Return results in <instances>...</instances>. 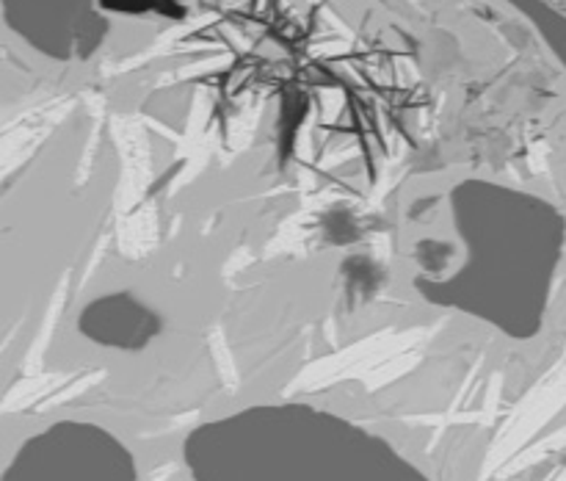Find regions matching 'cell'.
<instances>
[{
    "mask_svg": "<svg viewBox=\"0 0 566 481\" xmlns=\"http://www.w3.org/2000/svg\"><path fill=\"white\" fill-rule=\"evenodd\" d=\"M193 481H429L385 440L313 407H254L186 442Z\"/></svg>",
    "mask_w": 566,
    "mask_h": 481,
    "instance_id": "obj_1",
    "label": "cell"
},
{
    "mask_svg": "<svg viewBox=\"0 0 566 481\" xmlns=\"http://www.w3.org/2000/svg\"><path fill=\"white\" fill-rule=\"evenodd\" d=\"M0 481H138V475L114 435L94 424L59 420L22 440Z\"/></svg>",
    "mask_w": 566,
    "mask_h": 481,
    "instance_id": "obj_2",
    "label": "cell"
},
{
    "mask_svg": "<svg viewBox=\"0 0 566 481\" xmlns=\"http://www.w3.org/2000/svg\"><path fill=\"white\" fill-rule=\"evenodd\" d=\"M88 0H3L6 22L33 48L53 55L70 53L81 33Z\"/></svg>",
    "mask_w": 566,
    "mask_h": 481,
    "instance_id": "obj_3",
    "label": "cell"
},
{
    "mask_svg": "<svg viewBox=\"0 0 566 481\" xmlns=\"http://www.w3.org/2000/svg\"><path fill=\"white\" fill-rule=\"evenodd\" d=\"M542 3H547L553 11H558V14L566 17V0H542Z\"/></svg>",
    "mask_w": 566,
    "mask_h": 481,
    "instance_id": "obj_4",
    "label": "cell"
}]
</instances>
